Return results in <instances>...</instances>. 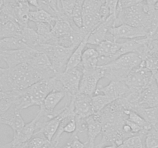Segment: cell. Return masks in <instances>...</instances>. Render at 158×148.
<instances>
[{"instance_id":"6da1fadb","label":"cell","mask_w":158,"mask_h":148,"mask_svg":"<svg viewBox=\"0 0 158 148\" xmlns=\"http://www.w3.org/2000/svg\"><path fill=\"white\" fill-rule=\"evenodd\" d=\"M42 80L44 78L38 70L28 63H23L5 69L0 76V90L4 92L23 90Z\"/></svg>"},{"instance_id":"7a4b0ae2","label":"cell","mask_w":158,"mask_h":148,"mask_svg":"<svg viewBox=\"0 0 158 148\" xmlns=\"http://www.w3.org/2000/svg\"><path fill=\"white\" fill-rule=\"evenodd\" d=\"M54 89L63 90L56 76L40 80L26 89L19 91L14 104L21 110L32 106H40L46 96Z\"/></svg>"},{"instance_id":"3957f363","label":"cell","mask_w":158,"mask_h":148,"mask_svg":"<svg viewBox=\"0 0 158 148\" xmlns=\"http://www.w3.org/2000/svg\"><path fill=\"white\" fill-rule=\"evenodd\" d=\"M149 12L148 6L143 2L135 6L119 9L116 13L114 26L127 24L136 27H142L147 32L152 12L151 13Z\"/></svg>"},{"instance_id":"277c9868","label":"cell","mask_w":158,"mask_h":148,"mask_svg":"<svg viewBox=\"0 0 158 148\" xmlns=\"http://www.w3.org/2000/svg\"><path fill=\"white\" fill-rule=\"evenodd\" d=\"M76 47V46L65 47L60 45L43 44L40 52H43L49 57L54 72L58 75L66 70L68 60Z\"/></svg>"},{"instance_id":"5b68a950","label":"cell","mask_w":158,"mask_h":148,"mask_svg":"<svg viewBox=\"0 0 158 148\" xmlns=\"http://www.w3.org/2000/svg\"><path fill=\"white\" fill-rule=\"evenodd\" d=\"M83 71V66L80 63L76 67L65 70L62 73L56 76L61 83L63 90L66 92V97H67V98L73 97L76 94L78 93Z\"/></svg>"},{"instance_id":"8992f818","label":"cell","mask_w":158,"mask_h":148,"mask_svg":"<svg viewBox=\"0 0 158 148\" xmlns=\"http://www.w3.org/2000/svg\"><path fill=\"white\" fill-rule=\"evenodd\" d=\"M104 76V69L101 66L94 69H83V75L80 83V93L88 96H94L98 86V83Z\"/></svg>"},{"instance_id":"52a82bcc","label":"cell","mask_w":158,"mask_h":148,"mask_svg":"<svg viewBox=\"0 0 158 148\" xmlns=\"http://www.w3.org/2000/svg\"><path fill=\"white\" fill-rule=\"evenodd\" d=\"M152 77V72L145 67L143 62L142 61L138 67L134 69L130 72L124 81L131 90L141 92L148 86Z\"/></svg>"},{"instance_id":"ba28073f","label":"cell","mask_w":158,"mask_h":148,"mask_svg":"<svg viewBox=\"0 0 158 148\" xmlns=\"http://www.w3.org/2000/svg\"><path fill=\"white\" fill-rule=\"evenodd\" d=\"M148 35L146 30L142 27L130 26L127 24H121L120 26L112 27L108 32L106 39L117 41L120 39H137L143 38Z\"/></svg>"},{"instance_id":"9c48e42d","label":"cell","mask_w":158,"mask_h":148,"mask_svg":"<svg viewBox=\"0 0 158 148\" xmlns=\"http://www.w3.org/2000/svg\"><path fill=\"white\" fill-rule=\"evenodd\" d=\"M36 50L27 47L14 50L0 51V57L7 64L8 68H12L23 63H27Z\"/></svg>"},{"instance_id":"30bf717a","label":"cell","mask_w":158,"mask_h":148,"mask_svg":"<svg viewBox=\"0 0 158 148\" xmlns=\"http://www.w3.org/2000/svg\"><path fill=\"white\" fill-rule=\"evenodd\" d=\"M27 63L32 68L38 70L44 79L52 78L56 76L52 69L49 57L43 52L36 51Z\"/></svg>"},{"instance_id":"8fae6325","label":"cell","mask_w":158,"mask_h":148,"mask_svg":"<svg viewBox=\"0 0 158 148\" xmlns=\"http://www.w3.org/2000/svg\"><path fill=\"white\" fill-rule=\"evenodd\" d=\"M116 15H110L105 21L100 23L92 32L89 33L87 39V45L97 46L101 42L107 39L108 32L112 27H114Z\"/></svg>"},{"instance_id":"7c38bea8","label":"cell","mask_w":158,"mask_h":148,"mask_svg":"<svg viewBox=\"0 0 158 148\" xmlns=\"http://www.w3.org/2000/svg\"><path fill=\"white\" fill-rule=\"evenodd\" d=\"M21 111L15 104H12V106L0 117V123L9 126L12 130L13 135L17 134L26 124L22 117Z\"/></svg>"},{"instance_id":"4fadbf2b","label":"cell","mask_w":158,"mask_h":148,"mask_svg":"<svg viewBox=\"0 0 158 148\" xmlns=\"http://www.w3.org/2000/svg\"><path fill=\"white\" fill-rule=\"evenodd\" d=\"M130 91L125 81H110L105 86H97L95 94H103L113 101L121 98Z\"/></svg>"},{"instance_id":"5bb4252c","label":"cell","mask_w":158,"mask_h":148,"mask_svg":"<svg viewBox=\"0 0 158 148\" xmlns=\"http://www.w3.org/2000/svg\"><path fill=\"white\" fill-rule=\"evenodd\" d=\"M23 27L8 14L0 13V39L21 37Z\"/></svg>"},{"instance_id":"9a60e30c","label":"cell","mask_w":158,"mask_h":148,"mask_svg":"<svg viewBox=\"0 0 158 148\" xmlns=\"http://www.w3.org/2000/svg\"><path fill=\"white\" fill-rule=\"evenodd\" d=\"M88 139L86 141V147H95V140L97 136L101 134L102 130V120L100 115L97 113H93L92 115L85 118Z\"/></svg>"},{"instance_id":"2e32d148","label":"cell","mask_w":158,"mask_h":148,"mask_svg":"<svg viewBox=\"0 0 158 148\" xmlns=\"http://www.w3.org/2000/svg\"><path fill=\"white\" fill-rule=\"evenodd\" d=\"M90 96L78 92L73 97L75 117L86 118L94 113L92 107Z\"/></svg>"},{"instance_id":"e0dca14e","label":"cell","mask_w":158,"mask_h":148,"mask_svg":"<svg viewBox=\"0 0 158 148\" xmlns=\"http://www.w3.org/2000/svg\"><path fill=\"white\" fill-rule=\"evenodd\" d=\"M158 106V86L154 76L148 86L141 91L139 100V106L154 107Z\"/></svg>"},{"instance_id":"ac0fdd59","label":"cell","mask_w":158,"mask_h":148,"mask_svg":"<svg viewBox=\"0 0 158 148\" xmlns=\"http://www.w3.org/2000/svg\"><path fill=\"white\" fill-rule=\"evenodd\" d=\"M142 61H143V60L138 53H137V52H128V53H125L120 56L115 60L105 65V66L120 68V69L132 71L134 69L138 67L141 64Z\"/></svg>"},{"instance_id":"d6986e66","label":"cell","mask_w":158,"mask_h":148,"mask_svg":"<svg viewBox=\"0 0 158 148\" xmlns=\"http://www.w3.org/2000/svg\"><path fill=\"white\" fill-rule=\"evenodd\" d=\"M35 132V119L34 118L29 123H26L17 134H14L12 141L9 142L13 147L17 148L23 143H26L32 138Z\"/></svg>"},{"instance_id":"ffe728a7","label":"cell","mask_w":158,"mask_h":148,"mask_svg":"<svg viewBox=\"0 0 158 148\" xmlns=\"http://www.w3.org/2000/svg\"><path fill=\"white\" fill-rule=\"evenodd\" d=\"M21 39L28 47L40 52V48L43 44H46L44 39L40 36L35 29L26 26L23 27L21 34Z\"/></svg>"},{"instance_id":"44dd1931","label":"cell","mask_w":158,"mask_h":148,"mask_svg":"<svg viewBox=\"0 0 158 148\" xmlns=\"http://www.w3.org/2000/svg\"><path fill=\"white\" fill-rule=\"evenodd\" d=\"M66 96L65 91L54 89L46 96L40 108L44 109L46 112H53L57 105L66 97Z\"/></svg>"},{"instance_id":"7402d4cb","label":"cell","mask_w":158,"mask_h":148,"mask_svg":"<svg viewBox=\"0 0 158 148\" xmlns=\"http://www.w3.org/2000/svg\"><path fill=\"white\" fill-rule=\"evenodd\" d=\"M89 33H90V32H89ZM89 33L87 34V35L85 36V38L80 42V44L76 47V49H74L73 53L71 54L70 57H69V60H68L67 64H66V70L76 67V66H77L78 65H80V63H81L82 55H83V51H84V49H86V46H87V39Z\"/></svg>"},{"instance_id":"603a6c76","label":"cell","mask_w":158,"mask_h":148,"mask_svg":"<svg viewBox=\"0 0 158 148\" xmlns=\"http://www.w3.org/2000/svg\"><path fill=\"white\" fill-rule=\"evenodd\" d=\"M99 53L95 48H86L82 55L81 65L83 69H94L98 66Z\"/></svg>"},{"instance_id":"cb8c5ba5","label":"cell","mask_w":158,"mask_h":148,"mask_svg":"<svg viewBox=\"0 0 158 148\" xmlns=\"http://www.w3.org/2000/svg\"><path fill=\"white\" fill-rule=\"evenodd\" d=\"M56 17L48 11L43 9H39L35 11H29V20L34 23H46L52 27L56 21Z\"/></svg>"},{"instance_id":"d4e9b609","label":"cell","mask_w":158,"mask_h":148,"mask_svg":"<svg viewBox=\"0 0 158 148\" xmlns=\"http://www.w3.org/2000/svg\"><path fill=\"white\" fill-rule=\"evenodd\" d=\"M134 112L137 113L151 126H155L158 124V106L154 107L138 106L136 108Z\"/></svg>"},{"instance_id":"484cf974","label":"cell","mask_w":158,"mask_h":148,"mask_svg":"<svg viewBox=\"0 0 158 148\" xmlns=\"http://www.w3.org/2000/svg\"><path fill=\"white\" fill-rule=\"evenodd\" d=\"M19 37H8V38L0 39V51L14 50L27 48Z\"/></svg>"},{"instance_id":"4316f807","label":"cell","mask_w":158,"mask_h":148,"mask_svg":"<svg viewBox=\"0 0 158 148\" xmlns=\"http://www.w3.org/2000/svg\"><path fill=\"white\" fill-rule=\"evenodd\" d=\"M92 107L94 113L100 112L108 104L112 103L113 100L103 94H94L91 97Z\"/></svg>"},{"instance_id":"83f0119b","label":"cell","mask_w":158,"mask_h":148,"mask_svg":"<svg viewBox=\"0 0 158 148\" xmlns=\"http://www.w3.org/2000/svg\"><path fill=\"white\" fill-rule=\"evenodd\" d=\"M144 148H158V124L152 126L145 134Z\"/></svg>"},{"instance_id":"f1b7e54d","label":"cell","mask_w":158,"mask_h":148,"mask_svg":"<svg viewBox=\"0 0 158 148\" xmlns=\"http://www.w3.org/2000/svg\"><path fill=\"white\" fill-rule=\"evenodd\" d=\"M84 0H77L71 14L73 23L77 28H82L83 26V4Z\"/></svg>"},{"instance_id":"f546056e","label":"cell","mask_w":158,"mask_h":148,"mask_svg":"<svg viewBox=\"0 0 158 148\" xmlns=\"http://www.w3.org/2000/svg\"><path fill=\"white\" fill-rule=\"evenodd\" d=\"M124 112L127 115V119L130 121L139 125L142 129L145 130H148L152 126L150 123H148L144 119L142 118L137 113L132 110H128V109H124Z\"/></svg>"},{"instance_id":"4dcf8cb0","label":"cell","mask_w":158,"mask_h":148,"mask_svg":"<svg viewBox=\"0 0 158 148\" xmlns=\"http://www.w3.org/2000/svg\"><path fill=\"white\" fill-rule=\"evenodd\" d=\"M35 31L37 33L44 39L45 43L46 40L50 37L52 26L46 23H35Z\"/></svg>"},{"instance_id":"1f68e13d","label":"cell","mask_w":158,"mask_h":148,"mask_svg":"<svg viewBox=\"0 0 158 148\" xmlns=\"http://www.w3.org/2000/svg\"><path fill=\"white\" fill-rule=\"evenodd\" d=\"M72 135L69 137V140L66 143V146L68 148H86V142L83 143L79 139V133L77 130L71 134Z\"/></svg>"},{"instance_id":"d6a6232c","label":"cell","mask_w":158,"mask_h":148,"mask_svg":"<svg viewBox=\"0 0 158 148\" xmlns=\"http://www.w3.org/2000/svg\"><path fill=\"white\" fill-rule=\"evenodd\" d=\"M77 0H58L59 6L61 8L62 11L66 15V16L72 20L71 18V14H72L73 9Z\"/></svg>"},{"instance_id":"836d02e7","label":"cell","mask_w":158,"mask_h":148,"mask_svg":"<svg viewBox=\"0 0 158 148\" xmlns=\"http://www.w3.org/2000/svg\"><path fill=\"white\" fill-rule=\"evenodd\" d=\"M119 0H105L104 5L108 8L110 15H116Z\"/></svg>"},{"instance_id":"e575fe53","label":"cell","mask_w":158,"mask_h":148,"mask_svg":"<svg viewBox=\"0 0 158 148\" xmlns=\"http://www.w3.org/2000/svg\"><path fill=\"white\" fill-rule=\"evenodd\" d=\"M143 1V0H119L117 10L123 9V8L129 7V6H135V5L142 2Z\"/></svg>"},{"instance_id":"d590c367","label":"cell","mask_w":158,"mask_h":148,"mask_svg":"<svg viewBox=\"0 0 158 148\" xmlns=\"http://www.w3.org/2000/svg\"><path fill=\"white\" fill-rule=\"evenodd\" d=\"M110 15V14L109 9L103 3L101 7H100V11H99V16H100V23L105 21Z\"/></svg>"},{"instance_id":"8d00e7d4","label":"cell","mask_w":158,"mask_h":148,"mask_svg":"<svg viewBox=\"0 0 158 148\" xmlns=\"http://www.w3.org/2000/svg\"><path fill=\"white\" fill-rule=\"evenodd\" d=\"M25 1L27 2V4L29 5V6H33V7L36 8L37 9H41V8H40V2H39L38 0H25Z\"/></svg>"},{"instance_id":"74e56055","label":"cell","mask_w":158,"mask_h":148,"mask_svg":"<svg viewBox=\"0 0 158 148\" xmlns=\"http://www.w3.org/2000/svg\"><path fill=\"white\" fill-rule=\"evenodd\" d=\"M116 145L115 144H110V145H105V146H103L102 148H116Z\"/></svg>"},{"instance_id":"f35d334b","label":"cell","mask_w":158,"mask_h":148,"mask_svg":"<svg viewBox=\"0 0 158 148\" xmlns=\"http://www.w3.org/2000/svg\"><path fill=\"white\" fill-rule=\"evenodd\" d=\"M5 69H4V68H2V67H0V76H1L2 74L3 73V72H4Z\"/></svg>"},{"instance_id":"ab89813d","label":"cell","mask_w":158,"mask_h":148,"mask_svg":"<svg viewBox=\"0 0 158 148\" xmlns=\"http://www.w3.org/2000/svg\"><path fill=\"white\" fill-rule=\"evenodd\" d=\"M6 148H15V147H13V146H12L10 145V143H6Z\"/></svg>"},{"instance_id":"60d3db41","label":"cell","mask_w":158,"mask_h":148,"mask_svg":"<svg viewBox=\"0 0 158 148\" xmlns=\"http://www.w3.org/2000/svg\"><path fill=\"white\" fill-rule=\"evenodd\" d=\"M154 9H155V10H158V2L156 3L155 6H154Z\"/></svg>"},{"instance_id":"b9f144b4","label":"cell","mask_w":158,"mask_h":148,"mask_svg":"<svg viewBox=\"0 0 158 148\" xmlns=\"http://www.w3.org/2000/svg\"><path fill=\"white\" fill-rule=\"evenodd\" d=\"M0 125H1V123H0ZM2 143H1V140H0V146H1V145H2Z\"/></svg>"}]
</instances>
